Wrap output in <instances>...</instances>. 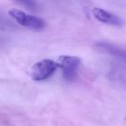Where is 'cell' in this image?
<instances>
[{"label": "cell", "mask_w": 126, "mask_h": 126, "mask_svg": "<svg viewBox=\"0 0 126 126\" xmlns=\"http://www.w3.org/2000/svg\"><path fill=\"white\" fill-rule=\"evenodd\" d=\"M95 47L98 49L100 52L110 54L126 62V50L124 49H122L117 46L107 43V42H98L95 44Z\"/></svg>", "instance_id": "obj_5"}, {"label": "cell", "mask_w": 126, "mask_h": 126, "mask_svg": "<svg viewBox=\"0 0 126 126\" xmlns=\"http://www.w3.org/2000/svg\"><path fill=\"white\" fill-rule=\"evenodd\" d=\"M9 15L20 25L35 30H40L45 27L46 23L44 20L37 16L27 14L24 11L17 9H11L9 11Z\"/></svg>", "instance_id": "obj_1"}, {"label": "cell", "mask_w": 126, "mask_h": 126, "mask_svg": "<svg viewBox=\"0 0 126 126\" xmlns=\"http://www.w3.org/2000/svg\"><path fill=\"white\" fill-rule=\"evenodd\" d=\"M92 12H93V15L95 19L103 23L115 25V26H122L124 24L123 20L120 17H118L117 15L113 14L111 12H109L107 11H105L103 9L93 8Z\"/></svg>", "instance_id": "obj_4"}, {"label": "cell", "mask_w": 126, "mask_h": 126, "mask_svg": "<svg viewBox=\"0 0 126 126\" xmlns=\"http://www.w3.org/2000/svg\"><path fill=\"white\" fill-rule=\"evenodd\" d=\"M58 67L57 62L49 59H45L36 62L30 70V76L35 81L47 79L53 75Z\"/></svg>", "instance_id": "obj_2"}, {"label": "cell", "mask_w": 126, "mask_h": 126, "mask_svg": "<svg viewBox=\"0 0 126 126\" xmlns=\"http://www.w3.org/2000/svg\"><path fill=\"white\" fill-rule=\"evenodd\" d=\"M58 68L62 72L63 77L68 80H73L77 74L81 60L77 56L61 55L57 60Z\"/></svg>", "instance_id": "obj_3"}, {"label": "cell", "mask_w": 126, "mask_h": 126, "mask_svg": "<svg viewBox=\"0 0 126 126\" xmlns=\"http://www.w3.org/2000/svg\"><path fill=\"white\" fill-rule=\"evenodd\" d=\"M125 120H126V117H125Z\"/></svg>", "instance_id": "obj_7"}, {"label": "cell", "mask_w": 126, "mask_h": 126, "mask_svg": "<svg viewBox=\"0 0 126 126\" xmlns=\"http://www.w3.org/2000/svg\"><path fill=\"white\" fill-rule=\"evenodd\" d=\"M14 1L29 10L35 11L37 8V4L35 0H14Z\"/></svg>", "instance_id": "obj_6"}]
</instances>
